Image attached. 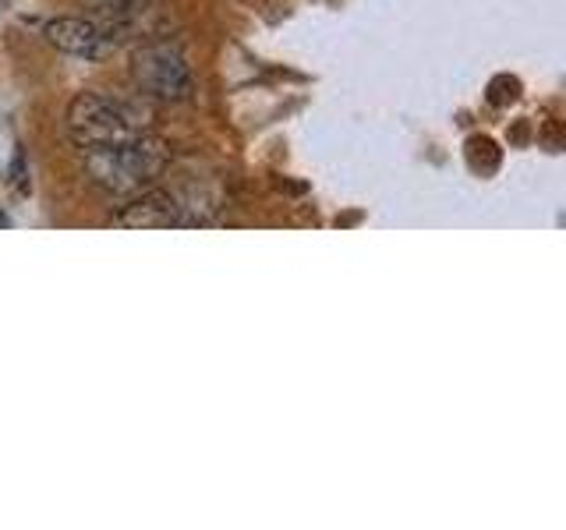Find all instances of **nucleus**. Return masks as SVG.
I'll return each mask as SVG.
<instances>
[{"label":"nucleus","mask_w":566,"mask_h":530,"mask_svg":"<svg viewBox=\"0 0 566 530\" xmlns=\"http://www.w3.org/2000/svg\"><path fill=\"white\" fill-rule=\"evenodd\" d=\"M88 181L106 194H138L153 188L159 177L170 167V146L164 138L138 135L128 141H117V146H99V149H85L82 156Z\"/></svg>","instance_id":"f257e3e1"},{"label":"nucleus","mask_w":566,"mask_h":530,"mask_svg":"<svg viewBox=\"0 0 566 530\" xmlns=\"http://www.w3.org/2000/svg\"><path fill=\"white\" fill-rule=\"evenodd\" d=\"M67 131L82 149L117 146L153 131V114L142 103L106 96V93H78L67 103Z\"/></svg>","instance_id":"f03ea898"},{"label":"nucleus","mask_w":566,"mask_h":530,"mask_svg":"<svg viewBox=\"0 0 566 530\" xmlns=\"http://www.w3.org/2000/svg\"><path fill=\"white\" fill-rule=\"evenodd\" d=\"M132 78L142 88V96L159 103H188L195 96V75L185 53L167 43H149L135 50Z\"/></svg>","instance_id":"7ed1b4c3"},{"label":"nucleus","mask_w":566,"mask_h":530,"mask_svg":"<svg viewBox=\"0 0 566 530\" xmlns=\"http://www.w3.org/2000/svg\"><path fill=\"white\" fill-rule=\"evenodd\" d=\"M111 223L120 230H170V226H188V212L174 191L153 184L146 191L132 194V199L111 216Z\"/></svg>","instance_id":"20e7f679"},{"label":"nucleus","mask_w":566,"mask_h":530,"mask_svg":"<svg viewBox=\"0 0 566 530\" xmlns=\"http://www.w3.org/2000/svg\"><path fill=\"white\" fill-rule=\"evenodd\" d=\"M43 35L53 50L67 53V57L99 61L111 53V35L88 18H53V22H46Z\"/></svg>","instance_id":"39448f33"}]
</instances>
